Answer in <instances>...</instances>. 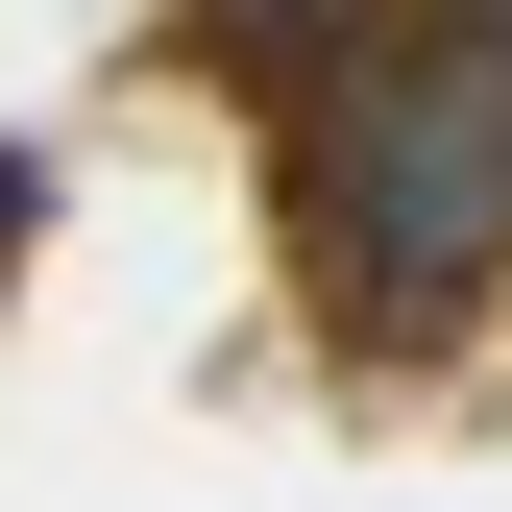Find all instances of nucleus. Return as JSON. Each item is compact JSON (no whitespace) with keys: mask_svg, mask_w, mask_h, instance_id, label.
I'll return each instance as SVG.
<instances>
[{"mask_svg":"<svg viewBox=\"0 0 512 512\" xmlns=\"http://www.w3.org/2000/svg\"><path fill=\"white\" fill-rule=\"evenodd\" d=\"M317 244L366 317H439L512 269V25H391L317 98Z\"/></svg>","mask_w":512,"mask_h":512,"instance_id":"obj_1","label":"nucleus"}]
</instances>
